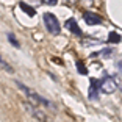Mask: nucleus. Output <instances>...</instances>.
<instances>
[{
    "label": "nucleus",
    "instance_id": "f257e3e1",
    "mask_svg": "<svg viewBox=\"0 0 122 122\" xmlns=\"http://www.w3.org/2000/svg\"><path fill=\"white\" fill-rule=\"evenodd\" d=\"M17 86L22 89V92L27 96V99L30 100V103H33V105H46V107H50V102L49 100H46L44 97H41V96H38L36 92H33L30 88H27L25 85H22V83H17Z\"/></svg>",
    "mask_w": 122,
    "mask_h": 122
},
{
    "label": "nucleus",
    "instance_id": "f03ea898",
    "mask_svg": "<svg viewBox=\"0 0 122 122\" xmlns=\"http://www.w3.org/2000/svg\"><path fill=\"white\" fill-rule=\"evenodd\" d=\"M42 20H44V25H46L47 31L52 33V35H60L61 31V27H60V22H58V17L53 16L52 13H46L42 16Z\"/></svg>",
    "mask_w": 122,
    "mask_h": 122
},
{
    "label": "nucleus",
    "instance_id": "7ed1b4c3",
    "mask_svg": "<svg viewBox=\"0 0 122 122\" xmlns=\"http://www.w3.org/2000/svg\"><path fill=\"white\" fill-rule=\"evenodd\" d=\"M116 89H117V81L113 77L107 75L100 80V91L103 94H113Z\"/></svg>",
    "mask_w": 122,
    "mask_h": 122
},
{
    "label": "nucleus",
    "instance_id": "20e7f679",
    "mask_svg": "<svg viewBox=\"0 0 122 122\" xmlns=\"http://www.w3.org/2000/svg\"><path fill=\"white\" fill-rule=\"evenodd\" d=\"M25 108L28 110L30 113H31V116H35V117L38 119L39 122H47L46 114H44L42 111H39V110L36 108V105H33V103H30V102H28V103H25Z\"/></svg>",
    "mask_w": 122,
    "mask_h": 122
},
{
    "label": "nucleus",
    "instance_id": "39448f33",
    "mask_svg": "<svg viewBox=\"0 0 122 122\" xmlns=\"http://www.w3.org/2000/svg\"><path fill=\"white\" fill-rule=\"evenodd\" d=\"M83 19H85V22H86L88 25H99V24H102V19L96 13H89V11H86L83 14Z\"/></svg>",
    "mask_w": 122,
    "mask_h": 122
},
{
    "label": "nucleus",
    "instance_id": "423d86ee",
    "mask_svg": "<svg viewBox=\"0 0 122 122\" xmlns=\"http://www.w3.org/2000/svg\"><path fill=\"white\" fill-rule=\"evenodd\" d=\"M66 28H67L69 31H72L74 35H77V36H81L83 35V31L80 30L78 24H77V20L74 17H71V19H67V20H66Z\"/></svg>",
    "mask_w": 122,
    "mask_h": 122
},
{
    "label": "nucleus",
    "instance_id": "0eeeda50",
    "mask_svg": "<svg viewBox=\"0 0 122 122\" xmlns=\"http://www.w3.org/2000/svg\"><path fill=\"white\" fill-rule=\"evenodd\" d=\"M99 89H100V81L96 78H91V81H89V99L91 100L97 99V91Z\"/></svg>",
    "mask_w": 122,
    "mask_h": 122
},
{
    "label": "nucleus",
    "instance_id": "6e6552de",
    "mask_svg": "<svg viewBox=\"0 0 122 122\" xmlns=\"http://www.w3.org/2000/svg\"><path fill=\"white\" fill-rule=\"evenodd\" d=\"M122 41V38H121V35L119 33H116V31H111L110 35H108V42H113V44H116V42H121Z\"/></svg>",
    "mask_w": 122,
    "mask_h": 122
},
{
    "label": "nucleus",
    "instance_id": "1a4fd4ad",
    "mask_svg": "<svg viewBox=\"0 0 122 122\" xmlns=\"http://www.w3.org/2000/svg\"><path fill=\"white\" fill-rule=\"evenodd\" d=\"M19 6H20V10H24V11H25V13H27V14H28V16H35V14H36L35 8L28 6V5H27V3H22V2H20V3H19Z\"/></svg>",
    "mask_w": 122,
    "mask_h": 122
},
{
    "label": "nucleus",
    "instance_id": "9d476101",
    "mask_svg": "<svg viewBox=\"0 0 122 122\" xmlns=\"http://www.w3.org/2000/svg\"><path fill=\"white\" fill-rule=\"evenodd\" d=\"M77 69H78V72L83 74V75H86V74H88V69L85 67V64H83L81 61H77Z\"/></svg>",
    "mask_w": 122,
    "mask_h": 122
},
{
    "label": "nucleus",
    "instance_id": "9b49d317",
    "mask_svg": "<svg viewBox=\"0 0 122 122\" xmlns=\"http://www.w3.org/2000/svg\"><path fill=\"white\" fill-rule=\"evenodd\" d=\"M0 66H2V67H3L5 71H8V72H13V67H10V64H8V63H6V61H5L2 56H0Z\"/></svg>",
    "mask_w": 122,
    "mask_h": 122
},
{
    "label": "nucleus",
    "instance_id": "f8f14e48",
    "mask_svg": "<svg viewBox=\"0 0 122 122\" xmlns=\"http://www.w3.org/2000/svg\"><path fill=\"white\" fill-rule=\"evenodd\" d=\"M8 39H10V42L13 44V46H14V47H19V42H17V41H16V36L13 35V33H8Z\"/></svg>",
    "mask_w": 122,
    "mask_h": 122
},
{
    "label": "nucleus",
    "instance_id": "ddd939ff",
    "mask_svg": "<svg viewBox=\"0 0 122 122\" xmlns=\"http://www.w3.org/2000/svg\"><path fill=\"white\" fill-rule=\"evenodd\" d=\"M42 3H46V5H56L58 3V0H42Z\"/></svg>",
    "mask_w": 122,
    "mask_h": 122
},
{
    "label": "nucleus",
    "instance_id": "4468645a",
    "mask_svg": "<svg viewBox=\"0 0 122 122\" xmlns=\"http://www.w3.org/2000/svg\"><path fill=\"white\" fill-rule=\"evenodd\" d=\"M117 71L121 72V75H122V60H119V61H117Z\"/></svg>",
    "mask_w": 122,
    "mask_h": 122
},
{
    "label": "nucleus",
    "instance_id": "2eb2a0df",
    "mask_svg": "<svg viewBox=\"0 0 122 122\" xmlns=\"http://www.w3.org/2000/svg\"><path fill=\"white\" fill-rule=\"evenodd\" d=\"M83 2H88V3H91V2H92V0H83Z\"/></svg>",
    "mask_w": 122,
    "mask_h": 122
},
{
    "label": "nucleus",
    "instance_id": "dca6fc26",
    "mask_svg": "<svg viewBox=\"0 0 122 122\" xmlns=\"http://www.w3.org/2000/svg\"><path fill=\"white\" fill-rule=\"evenodd\" d=\"M121 91H122V86H121Z\"/></svg>",
    "mask_w": 122,
    "mask_h": 122
}]
</instances>
